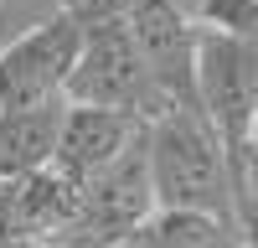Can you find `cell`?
Instances as JSON below:
<instances>
[{
    "label": "cell",
    "mask_w": 258,
    "mask_h": 248,
    "mask_svg": "<svg viewBox=\"0 0 258 248\" xmlns=\"http://www.w3.org/2000/svg\"><path fill=\"white\" fill-rule=\"evenodd\" d=\"M57 6V0H0V47L21 31V26H31L36 16H47Z\"/></svg>",
    "instance_id": "10"
},
{
    "label": "cell",
    "mask_w": 258,
    "mask_h": 248,
    "mask_svg": "<svg viewBox=\"0 0 258 248\" xmlns=\"http://www.w3.org/2000/svg\"><path fill=\"white\" fill-rule=\"evenodd\" d=\"M248 171H253V176H258V150H253V155H248Z\"/></svg>",
    "instance_id": "12"
},
{
    "label": "cell",
    "mask_w": 258,
    "mask_h": 248,
    "mask_svg": "<svg viewBox=\"0 0 258 248\" xmlns=\"http://www.w3.org/2000/svg\"><path fill=\"white\" fill-rule=\"evenodd\" d=\"M160 202H155V181H150V160H145V135H140L109 171H98L93 181L78 186V217H73L68 248H114Z\"/></svg>",
    "instance_id": "4"
},
{
    "label": "cell",
    "mask_w": 258,
    "mask_h": 248,
    "mask_svg": "<svg viewBox=\"0 0 258 248\" xmlns=\"http://www.w3.org/2000/svg\"><path fill=\"white\" fill-rule=\"evenodd\" d=\"M191 73H197V109L238 160V171H248V155L258 145V36L197 21Z\"/></svg>",
    "instance_id": "2"
},
{
    "label": "cell",
    "mask_w": 258,
    "mask_h": 248,
    "mask_svg": "<svg viewBox=\"0 0 258 248\" xmlns=\"http://www.w3.org/2000/svg\"><path fill=\"white\" fill-rule=\"evenodd\" d=\"M114 248H248V238H243V227H232L222 217L186 212V207H155Z\"/></svg>",
    "instance_id": "8"
},
{
    "label": "cell",
    "mask_w": 258,
    "mask_h": 248,
    "mask_svg": "<svg viewBox=\"0 0 258 248\" xmlns=\"http://www.w3.org/2000/svg\"><path fill=\"white\" fill-rule=\"evenodd\" d=\"M0 248H68V243H26V238H0Z\"/></svg>",
    "instance_id": "11"
},
{
    "label": "cell",
    "mask_w": 258,
    "mask_h": 248,
    "mask_svg": "<svg viewBox=\"0 0 258 248\" xmlns=\"http://www.w3.org/2000/svg\"><path fill=\"white\" fill-rule=\"evenodd\" d=\"M191 21H207V26H227V31H243L258 36V0H181Z\"/></svg>",
    "instance_id": "9"
},
{
    "label": "cell",
    "mask_w": 258,
    "mask_h": 248,
    "mask_svg": "<svg viewBox=\"0 0 258 248\" xmlns=\"http://www.w3.org/2000/svg\"><path fill=\"white\" fill-rule=\"evenodd\" d=\"M78 47H83V21L62 0L31 26H21L0 47V109L68 98V73L78 62Z\"/></svg>",
    "instance_id": "3"
},
{
    "label": "cell",
    "mask_w": 258,
    "mask_h": 248,
    "mask_svg": "<svg viewBox=\"0 0 258 248\" xmlns=\"http://www.w3.org/2000/svg\"><path fill=\"white\" fill-rule=\"evenodd\" d=\"M145 135V119L129 114V109H103V103H68L62 109V130H57V150H52V165L68 181H93L98 171L129 150Z\"/></svg>",
    "instance_id": "5"
},
{
    "label": "cell",
    "mask_w": 258,
    "mask_h": 248,
    "mask_svg": "<svg viewBox=\"0 0 258 248\" xmlns=\"http://www.w3.org/2000/svg\"><path fill=\"white\" fill-rule=\"evenodd\" d=\"M145 160L160 207H186L238 227L243 171L197 103H170L155 119H145Z\"/></svg>",
    "instance_id": "1"
},
{
    "label": "cell",
    "mask_w": 258,
    "mask_h": 248,
    "mask_svg": "<svg viewBox=\"0 0 258 248\" xmlns=\"http://www.w3.org/2000/svg\"><path fill=\"white\" fill-rule=\"evenodd\" d=\"M62 109H68V98L0 109V181L31 176V171H41V165H52L57 130H62Z\"/></svg>",
    "instance_id": "7"
},
{
    "label": "cell",
    "mask_w": 258,
    "mask_h": 248,
    "mask_svg": "<svg viewBox=\"0 0 258 248\" xmlns=\"http://www.w3.org/2000/svg\"><path fill=\"white\" fill-rule=\"evenodd\" d=\"M73 217H78V181H68L57 165L0 181V238L68 243Z\"/></svg>",
    "instance_id": "6"
}]
</instances>
